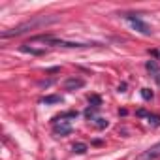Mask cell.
Instances as JSON below:
<instances>
[{
	"label": "cell",
	"instance_id": "cell-1",
	"mask_svg": "<svg viewBox=\"0 0 160 160\" xmlns=\"http://www.w3.org/2000/svg\"><path fill=\"white\" fill-rule=\"evenodd\" d=\"M58 17L57 15H40V17H34V19H28L10 30H4L0 34V38H12V36H21L28 30H34V28H40V27H45V25H51V23H57Z\"/></svg>",
	"mask_w": 160,
	"mask_h": 160
},
{
	"label": "cell",
	"instance_id": "cell-2",
	"mask_svg": "<svg viewBox=\"0 0 160 160\" xmlns=\"http://www.w3.org/2000/svg\"><path fill=\"white\" fill-rule=\"evenodd\" d=\"M124 17H126V21L130 23V27H132L134 30H138V32H139V34H143V36H151V32H152V30H151V27H149V25H147L145 21H141V19H139L138 15L126 13Z\"/></svg>",
	"mask_w": 160,
	"mask_h": 160
},
{
	"label": "cell",
	"instance_id": "cell-3",
	"mask_svg": "<svg viewBox=\"0 0 160 160\" xmlns=\"http://www.w3.org/2000/svg\"><path fill=\"white\" fill-rule=\"evenodd\" d=\"M158 156H160V143H156V145L149 147L147 151H143L141 154H138V160H154Z\"/></svg>",
	"mask_w": 160,
	"mask_h": 160
},
{
	"label": "cell",
	"instance_id": "cell-4",
	"mask_svg": "<svg viewBox=\"0 0 160 160\" xmlns=\"http://www.w3.org/2000/svg\"><path fill=\"white\" fill-rule=\"evenodd\" d=\"M85 87V81L81 77H68L64 81V89L66 91H77V89H83Z\"/></svg>",
	"mask_w": 160,
	"mask_h": 160
},
{
	"label": "cell",
	"instance_id": "cell-5",
	"mask_svg": "<svg viewBox=\"0 0 160 160\" xmlns=\"http://www.w3.org/2000/svg\"><path fill=\"white\" fill-rule=\"evenodd\" d=\"M55 134H57V136H68V134H72V126H70V122H66V121L55 122Z\"/></svg>",
	"mask_w": 160,
	"mask_h": 160
},
{
	"label": "cell",
	"instance_id": "cell-6",
	"mask_svg": "<svg viewBox=\"0 0 160 160\" xmlns=\"http://www.w3.org/2000/svg\"><path fill=\"white\" fill-rule=\"evenodd\" d=\"M72 151H73L75 154H85V152L89 151V145H87V143H83V141H77V143H73Z\"/></svg>",
	"mask_w": 160,
	"mask_h": 160
},
{
	"label": "cell",
	"instance_id": "cell-7",
	"mask_svg": "<svg viewBox=\"0 0 160 160\" xmlns=\"http://www.w3.org/2000/svg\"><path fill=\"white\" fill-rule=\"evenodd\" d=\"M145 68H147V72H149L152 77H154L156 73H160V68H158V62H156V60H147Z\"/></svg>",
	"mask_w": 160,
	"mask_h": 160
},
{
	"label": "cell",
	"instance_id": "cell-8",
	"mask_svg": "<svg viewBox=\"0 0 160 160\" xmlns=\"http://www.w3.org/2000/svg\"><path fill=\"white\" fill-rule=\"evenodd\" d=\"M60 102H62V98H60V96H57V94H49V96H43V98H42V104H45V106L60 104Z\"/></svg>",
	"mask_w": 160,
	"mask_h": 160
},
{
	"label": "cell",
	"instance_id": "cell-9",
	"mask_svg": "<svg viewBox=\"0 0 160 160\" xmlns=\"http://www.w3.org/2000/svg\"><path fill=\"white\" fill-rule=\"evenodd\" d=\"M77 117V111H66V113H62V115H57L55 119H53V122H60V121H64V119H75Z\"/></svg>",
	"mask_w": 160,
	"mask_h": 160
},
{
	"label": "cell",
	"instance_id": "cell-10",
	"mask_svg": "<svg viewBox=\"0 0 160 160\" xmlns=\"http://www.w3.org/2000/svg\"><path fill=\"white\" fill-rule=\"evenodd\" d=\"M89 104H91V108L100 109V108H102V98H100L98 94H91V96H89Z\"/></svg>",
	"mask_w": 160,
	"mask_h": 160
},
{
	"label": "cell",
	"instance_id": "cell-11",
	"mask_svg": "<svg viewBox=\"0 0 160 160\" xmlns=\"http://www.w3.org/2000/svg\"><path fill=\"white\" fill-rule=\"evenodd\" d=\"M21 51H23V53H30V55H36V57H40V55H43V53H45L43 49H34V47H28V45H23V47H21Z\"/></svg>",
	"mask_w": 160,
	"mask_h": 160
},
{
	"label": "cell",
	"instance_id": "cell-12",
	"mask_svg": "<svg viewBox=\"0 0 160 160\" xmlns=\"http://www.w3.org/2000/svg\"><path fill=\"white\" fill-rule=\"evenodd\" d=\"M147 121H149L151 126H160V115H156V113H149Z\"/></svg>",
	"mask_w": 160,
	"mask_h": 160
},
{
	"label": "cell",
	"instance_id": "cell-13",
	"mask_svg": "<svg viewBox=\"0 0 160 160\" xmlns=\"http://www.w3.org/2000/svg\"><path fill=\"white\" fill-rule=\"evenodd\" d=\"M94 124H96V128H100V130H102V128H106L109 122H108L106 119H102V117H96V119H94Z\"/></svg>",
	"mask_w": 160,
	"mask_h": 160
},
{
	"label": "cell",
	"instance_id": "cell-14",
	"mask_svg": "<svg viewBox=\"0 0 160 160\" xmlns=\"http://www.w3.org/2000/svg\"><path fill=\"white\" fill-rule=\"evenodd\" d=\"M141 96H143V100H152V91L151 89H141Z\"/></svg>",
	"mask_w": 160,
	"mask_h": 160
},
{
	"label": "cell",
	"instance_id": "cell-15",
	"mask_svg": "<svg viewBox=\"0 0 160 160\" xmlns=\"http://www.w3.org/2000/svg\"><path fill=\"white\" fill-rule=\"evenodd\" d=\"M96 111H98L96 108H87V109H85V117H87V119H94Z\"/></svg>",
	"mask_w": 160,
	"mask_h": 160
},
{
	"label": "cell",
	"instance_id": "cell-16",
	"mask_svg": "<svg viewBox=\"0 0 160 160\" xmlns=\"http://www.w3.org/2000/svg\"><path fill=\"white\" fill-rule=\"evenodd\" d=\"M136 115H138V117H149V113H147L145 109H138V111H136Z\"/></svg>",
	"mask_w": 160,
	"mask_h": 160
},
{
	"label": "cell",
	"instance_id": "cell-17",
	"mask_svg": "<svg viewBox=\"0 0 160 160\" xmlns=\"http://www.w3.org/2000/svg\"><path fill=\"white\" fill-rule=\"evenodd\" d=\"M119 92H126V83H121L119 85Z\"/></svg>",
	"mask_w": 160,
	"mask_h": 160
},
{
	"label": "cell",
	"instance_id": "cell-18",
	"mask_svg": "<svg viewBox=\"0 0 160 160\" xmlns=\"http://www.w3.org/2000/svg\"><path fill=\"white\" fill-rule=\"evenodd\" d=\"M154 81H156V85H160V73H156V75H154Z\"/></svg>",
	"mask_w": 160,
	"mask_h": 160
},
{
	"label": "cell",
	"instance_id": "cell-19",
	"mask_svg": "<svg viewBox=\"0 0 160 160\" xmlns=\"http://www.w3.org/2000/svg\"><path fill=\"white\" fill-rule=\"evenodd\" d=\"M119 115H122V117H124V115H128V111H126V109H119Z\"/></svg>",
	"mask_w": 160,
	"mask_h": 160
}]
</instances>
